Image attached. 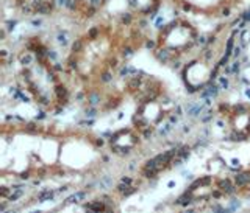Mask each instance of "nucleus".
Returning <instances> with one entry per match:
<instances>
[{
  "label": "nucleus",
  "instance_id": "0eeeda50",
  "mask_svg": "<svg viewBox=\"0 0 250 213\" xmlns=\"http://www.w3.org/2000/svg\"><path fill=\"white\" fill-rule=\"evenodd\" d=\"M141 134L135 128H124L119 129L109 140L113 153L116 154H128L135 149L139 143Z\"/></svg>",
  "mask_w": 250,
  "mask_h": 213
},
{
  "label": "nucleus",
  "instance_id": "39448f33",
  "mask_svg": "<svg viewBox=\"0 0 250 213\" xmlns=\"http://www.w3.org/2000/svg\"><path fill=\"white\" fill-rule=\"evenodd\" d=\"M169 100L164 98L163 93L138 100L135 115H133V128L141 136L152 134L164 122V118L169 115Z\"/></svg>",
  "mask_w": 250,
  "mask_h": 213
},
{
  "label": "nucleus",
  "instance_id": "6e6552de",
  "mask_svg": "<svg viewBox=\"0 0 250 213\" xmlns=\"http://www.w3.org/2000/svg\"><path fill=\"white\" fill-rule=\"evenodd\" d=\"M14 6L23 14H45L50 11L52 0H13Z\"/></svg>",
  "mask_w": 250,
  "mask_h": 213
},
{
  "label": "nucleus",
  "instance_id": "7ed1b4c3",
  "mask_svg": "<svg viewBox=\"0 0 250 213\" xmlns=\"http://www.w3.org/2000/svg\"><path fill=\"white\" fill-rule=\"evenodd\" d=\"M199 41V31L186 19H175L164 25L156 37V53L174 61L189 53Z\"/></svg>",
  "mask_w": 250,
  "mask_h": 213
},
{
  "label": "nucleus",
  "instance_id": "423d86ee",
  "mask_svg": "<svg viewBox=\"0 0 250 213\" xmlns=\"http://www.w3.org/2000/svg\"><path fill=\"white\" fill-rule=\"evenodd\" d=\"M221 114L229 139L234 142H244L250 139V105H227Z\"/></svg>",
  "mask_w": 250,
  "mask_h": 213
},
{
  "label": "nucleus",
  "instance_id": "1a4fd4ad",
  "mask_svg": "<svg viewBox=\"0 0 250 213\" xmlns=\"http://www.w3.org/2000/svg\"><path fill=\"white\" fill-rule=\"evenodd\" d=\"M135 14H150L160 5V0H125Z\"/></svg>",
  "mask_w": 250,
  "mask_h": 213
},
{
  "label": "nucleus",
  "instance_id": "f257e3e1",
  "mask_svg": "<svg viewBox=\"0 0 250 213\" xmlns=\"http://www.w3.org/2000/svg\"><path fill=\"white\" fill-rule=\"evenodd\" d=\"M121 36L111 25H100L86 33L74 45L69 58L72 73L83 83L102 80L119 56Z\"/></svg>",
  "mask_w": 250,
  "mask_h": 213
},
{
  "label": "nucleus",
  "instance_id": "f03ea898",
  "mask_svg": "<svg viewBox=\"0 0 250 213\" xmlns=\"http://www.w3.org/2000/svg\"><path fill=\"white\" fill-rule=\"evenodd\" d=\"M19 80L35 103L45 110H57L67 103L64 81L41 50H28L21 58Z\"/></svg>",
  "mask_w": 250,
  "mask_h": 213
},
{
  "label": "nucleus",
  "instance_id": "9d476101",
  "mask_svg": "<svg viewBox=\"0 0 250 213\" xmlns=\"http://www.w3.org/2000/svg\"><path fill=\"white\" fill-rule=\"evenodd\" d=\"M236 193L239 192L242 196H250V168L236 178V182L233 184Z\"/></svg>",
  "mask_w": 250,
  "mask_h": 213
},
{
  "label": "nucleus",
  "instance_id": "20e7f679",
  "mask_svg": "<svg viewBox=\"0 0 250 213\" xmlns=\"http://www.w3.org/2000/svg\"><path fill=\"white\" fill-rule=\"evenodd\" d=\"M225 52V44L219 42L217 39L211 41L205 50L202 52L194 61H191L189 64L185 67L183 72V80L185 84L192 90H199L203 86H207L213 75L216 73V69L221 66V61Z\"/></svg>",
  "mask_w": 250,
  "mask_h": 213
}]
</instances>
